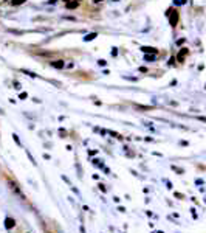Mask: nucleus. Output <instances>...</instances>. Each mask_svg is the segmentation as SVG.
Listing matches in <instances>:
<instances>
[{
    "instance_id": "1",
    "label": "nucleus",
    "mask_w": 206,
    "mask_h": 233,
    "mask_svg": "<svg viewBox=\"0 0 206 233\" xmlns=\"http://www.w3.org/2000/svg\"><path fill=\"white\" fill-rule=\"evenodd\" d=\"M167 16H169V19H171V25L172 27L177 25V22H178V13L177 11H174V9L167 11Z\"/></svg>"
},
{
    "instance_id": "2",
    "label": "nucleus",
    "mask_w": 206,
    "mask_h": 233,
    "mask_svg": "<svg viewBox=\"0 0 206 233\" xmlns=\"http://www.w3.org/2000/svg\"><path fill=\"white\" fill-rule=\"evenodd\" d=\"M8 185H9V188L13 190V191H14L16 194H19V196H22V198L25 199V196L22 194V191H20V188H17V185H16V183H14L13 180H8Z\"/></svg>"
},
{
    "instance_id": "3",
    "label": "nucleus",
    "mask_w": 206,
    "mask_h": 233,
    "mask_svg": "<svg viewBox=\"0 0 206 233\" xmlns=\"http://www.w3.org/2000/svg\"><path fill=\"white\" fill-rule=\"evenodd\" d=\"M14 225H16V221L13 218H6V219H5V227H6V229H13Z\"/></svg>"
},
{
    "instance_id": "4",
    "label": "nucleus",
    "mask_w": 206,
    "mask_h": 233,
    "mask_svg": "<svg viewBox=\"0 0 206 233\" xmlns=\"http://www.w3.org/2000/svg\"><path fill=\"white\" fill-rule=\"evenodd\" d=\"M51 65L54 67V69H62V67H64L65 64H64V61H60V59H59V61H53Z\"/></svg>"
},
{
    "instance_id": "5",
    "label": "nucleus",
    "mask_w": 206,
    "mask_h": 233,
    "mask_svg": "<svg viewBox=\"0 0 206 233\" xmlns=\"http://www.w3.org/2000/svg\"><path fill=\"white\" fill-rule=\"evenodd\" d=\"M141 50H143V53H156V50L152 47H143Z\"/></svg>"
},
{
    "instance_id": "6",
    "label": "nucleus",
    "mask_w": 206,
    "mask_h": 233,
    "mask_svg": "<svg viewBox=\"0 0 206 233\" xmlns=\"http://www.w3.org/2000/svg\"><path fill=\"white\" fill-rule=\"evenodd\" d=\"M95 38H96V33H92V34L85 36V38H84V41H85V42H88V41H93Z\"/></svg>"
},
{
    "instance_id": "7",
    "label": "nucleus",
    "mask_w": 206,
    "mask_h": 233,
    "mask_svg": "<svg viewBox=\"0 0 206 233\" xmlns=\"http://www.w3.org/2000/svg\"><path fill=\"white\" fill-rule=\"evenodd\" d=\"M27 0H11V5H14V7H17V5H22V3H25Z\"/></svg>"
},
{
    "instance_id": "8",
    "label": "nucleus",
    "mask_w": 206,
    "mask_h": 233,
    "mask_svg": "<svg viewBox=\"0 0 206 233\" xmlns=\"http://www.w3.org/2000/svg\"><path fill=\"white\" fill-rule=\"evenodd\" d=\"M67 7H68V8H76L78 3H76V2H75V3H67Z\"/></svg>"
},
{
    "instance_id": "9",
    "label": "nucleus",
    "mask_w": 206,
    "mask_h": 233,
    "mask_svg": "<svg viewBox=\"0 0 206 233\" xmlns=\"http://www.w3.org/2000/svg\"><path fill=\"white\" fill-rule=\"evenodd\" d=\"M98 64H99V65H106L107 62H106V61H104V59H99V61H98Z\"/></svg>"
},
{
    "instance_id": "10",
    "label": "nucleus",
    "mask_w": 206,
    "mask_h": 233,
    "mask_svg": "<svg viewBox=\"0 0 206 233\" xmlns=\"http://www.w3.org/2000/svg\"><path fill=\"white\" fill-rule=\"evenodd\" d=\"M184 2H186V0H175V5H180V3H181V5H183Z\"/></svg>"
},
{
    "instance_id": "11",
    "label": "nucleus",
    "mask_w": 206,
    "mask_h": 233,
    "mask_svg": "<svg viewBox=\"0 0 206 233\" xmlns=\"http://www.w3.org/2000/svg\"><path fill=\"white\" fill-rule=\"evenodd\" d=\"M5 3H8V0H0V5H5Z\"/></svg>"
},
{
    "instance_id": "12",
    "label": "nucleus",
    "mask_w": 206,
    "mask_h": 233,
    "mask_svg": "<svg viewBox=\"0 0 206 233\" xmlns=\"http://www.w3.org/2000/svg\"><path fill=\"white\" fill-rule=\"evenodd\" d=\"M93 2H95V3H101V2H102V0H93Z\"/></svg>"
},
{
    "instance_id": "13",
    "label": "nucleus",
    "mask_w": 206,
    "mask_h": 233,
    "mask_svg": "<svg viewBox=\"0 0 206 233\" xmlns=\"http://www.w3.org/2000/svg\"><path fill=\"white\" fill-rule=\"evenodd\" d=\"M54 2H56V0H50V2H48V3H54Z\"/></svg>"
}]
</instances>
